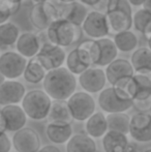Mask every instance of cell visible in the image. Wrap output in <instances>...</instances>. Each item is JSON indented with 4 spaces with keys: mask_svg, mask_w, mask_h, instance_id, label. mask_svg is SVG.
<instances>
[{
    "mask_svg": "<svg viewBox=\"0 0 151 152\" xmlns=\"http://www.w3.org/2000/svg\"><path fill=\"white\" fill-rule=\"evenodd\" d=\"M42 86L52 99L67 100V98L76 92L77 79L66 67L60 66L47 72L42 81Z\"/></svg>",
    "mask_w": 151,
    "mask_h": 152,
    "instance_id": "6da1fadb",
    "label": "cell"
},
{
    "mask_svg": "<svg viewBox=\"0 0 151 152\" xmlns=\"http://www.w3.org/2000/svg\"><path fill=\"white\" fill-rule=\"evenodd\" d=\"M49 40L52 44L67 48L80 42L83 35L82 27L62 18L57 19L47 29Z\"/></svg>",
    "mask_w": 151,
    "mask_h": 152,
    "instance_id": "7a4b0ae2",
    "label": "cell"
},
{
    "mask_svg": "<svg viewBox=\"0 0 151 152\" xmlns=\"http://www.w3.org/2000/svg\"><path fill=\"white\" fill-rule=\"evenodd\" d=\"M52 98L44 90L34 89L26 92L22 99V108L27 117L32 120L46 119L50 111Z\"/></svg>",
    "mask_w": 151,
    "mask_h": 152,
    "instance_id": "3957f363",
    "label": "cell"
},
{
    "mask_svg": "<svg viewBox=\"0 0 151 152\" xmlns=\"http://www.w3.org/2000/svg\"><path fill=\"white\" fill-rule=\"evenodd\" d=\"M60 1H48L35 3L29 12V21L37 30H47L54 21L60 18Z\"/></svg>",
    "mask_w": 151,
    "mask_h": 152,
    "instance_id": "277c9868",
    "label": "cell"
},
{
    "mask_svg": "<svg viewBox=\"0 0 151 152\" xmlns=\"http://www.w3.org/2000/svg\"><path fill=\"white\" fill-rule=\"evenodd\" d=\"M71 115L77 121H86L96 109L94 98L86 91H76L67 98Z\"/></svg>",
    "mask_w": 151,
    "mask_h": 152,
    "instance_id": "5b68a950",
    "label": "cell"
},
{
    "mask_svg": "<svg viewBox=\"0 0 151 152\" xmlns=\"http://www.w3.org/2000/svg\"><path fill=\"white\" fill-rule=\"evenodd\" d=\"M108 23L110 30L114 33L125 30H131L133 27V12L131 4L127 0H120L119 4L114 10L108 12L107 14Z\"/></svg>",
    "mask_w": 151,
    "mask_h": 152,
    "instance_id": "8992f818",
    "label": "cell"
},
{
    "mask_svg": "<svg viewBox=\"0 0 151 152\" xmlns=\"http://www.w3.org/2000/svg\"><path fill=\"white\" fill-rule=\"evenodd\" d=\"M81 27L83 32L93 39L107 37L111 32L107 15L95 10L88 12Z\"/></svg>",
    "mask_w": 151,
    "mask_h": 152,
    "instance_id": "52a82bcc",
    "label": "cell"
},
{
    "mask_svg": "<svg viewBox=\"0 0 151 152\" xmlns=\"http://www.w3.org/2000/svg\"><path fill=\"white\" fill-rule=\"evenodd\" d=\"M27 58L18 52H4L0 55V72L7 80H15L23 76Z\"/></svg>",
    "mask_w": 151,
    "mask_h": 152,
    "instance_id": "ba28073f",
    "label": "cell"
},
{
    "mask_svg": "<svg viewBox=\"0 0 151 152\" xmlns=\"http://www.w3.org/2000/svg\"><path fill=\"white\" fill-rule=\"evenodd\" d=\"M35 57L42 63L44 69L49 72L63 65L66 59V53L62 47L52 42H47L40 47V50Z\"/></svg>",
    "mask_w": 151,
    "mask_h": 152,
    "instance_id": "9c48e42d",
    "label": "cell"
},
{
    "mask_svg": "<svg viewBox=\"0 0 151 152\" xmlns=\"http://www.w3.org/2000/svg\"><path fill=\"white\" fill-rule=\"evenodd\" d=\"M16 152H37L40 149L39 136L30 127H23L15 132L12 139Z\"/></svg>",
    "mask_w": 151,
    "mask_h": 152,
    "instance_id": "30bf717a",
    "label": "cell"
},
{
    "mask_svg": "<svg viewBox=\"0 0 151 152\" xmlns=\"http://www.w3.org/2000/svg\"><path fill=\"white\" fill-rule=\"evenodd\" d=\"M79 84L88 93H98L105 88L107 83L105 70L101 67H93L90 66L86 70L79 75Z\"/></svg>",
    "mask_w": 151,
    "mask_h": 152,
    "instance_id": "8fae6325",
    "label": "cell"
},
{
    "mask_svg": "<svg viewBox=\"0 0 151 152\" xmlns=\"http://www.w3.org/2000/svg\"><path fill=\"white\" fill-rule=\"evenodd\" d=\"M129 136L139 143H148L151 141V114L139 112L131 117Z\"/></svg>",
    "mask_w": 151,
    "mask_h": 152,
    "instance_id": "7c38bea8",
    "label": "cell"
},
{
    "mask_svg": "<svg viewBox=\"0 0 151 152\" xmlns=\"http://www.w3.org/2000/svg\"><path fill=\"white\" fill-rule=\"evenodd\" d=\"M98 106L104 112L119 113L126 112L133 108V100H124L119 98L113 90V87L104 88L97 97Z\"/></svg>",
    "mask_w": 151,
    "mask_h": 152,
    "instance_id": "4fadbf2b",
    "label": "cell"
},
{
    "mask_svg": "<svg viewBox=\"0 0 151 152\" xmlns=\"http://www.w3.org/2000/svg\"><path fill=\"white\" fill-rule=\"evenodd\" d=\"M26 93L24 85L15 80H5L0 86V104H18Z\"/></svg>",
    "mask_w": 151,
    "mask_h": 152,
    "instance_id": "5bb4252c",
    "label": "cell"
},
{
    "mask_svg": "<svg viewBox=\"0 0 151 152\" xmlns=\"http://www.w3.org/2000/svg\"><path fill=\"white\" fill-rule=\"evenodd\" d=\"M1 113L3 114L7 132H15L26 125L27 115L22 107L18 104L3 106L1 109Z\"/></svg>",
    "mask_w": 151,
    "mask_h": 152,
    "instance_id": "9a60e30c",
    "label": "cell"
},
{
    "mask_svg": "<svg viewBox=\"0 0 151 152\" xmlns=\"http://www.w3.org/2000/svg\"><path fill=\"white\" fill-rule=\"evenodd\" d=\"M60 18L65 19L73 24L82 26L85 18L88 15L86 5L80 1H73L69 3L60 2Z\"/></svg>",
    "mask_w": 151,
    "mask_h": 152,
    "instance_id": "2e32d148",
    "label": "cell"
},
{
    "mask_svg": "<svg viewBox=\"0 0 151 152\" xmlns=\"http://www.w3.org/2000/svg\"><path fill=\"white\" fill-rule=\"evenodd\" d=\"M46 119L48 123L58 124H71L75 120L71 115L67 100L62 99H53Z\"/></svg>",
    "mask_w": 151,
    "mask_h": 152,
    "instance_id": "e0dca14e",
    "label": "cell"
},
{
    "mask_svg": "<svg viewBox=\"0 0 151 152\" xmlns=\"http://www.w3.org/2000/svg\"><path fill=\"white\" fill-rule=\"evenodd\" d=\"M39 40L37 34L33 32H23L20 33L18 40L16 42V50L25 58L29 59L31 57L36 56L38 51L40 50Z\"/></svg>",
    "mask_w": 151,
    "mask_h": 152,
    "instance_id": "ac0fdd59",
    "label": "cell"
},
{
    "mask_svg": "<svg viewBox=\"0 0 151 152\" xmlns=\"http://www.w3.org/2000/svg\"><path fill=\"white\" fill-rule=\"evenodd\" d=\"M105 72L107 81L111 85H113L120 78L133 76L135 70H133L131 61L123 58H116L111 63L108 64Z\"/></svg>",
    "mask_w": 151,
    "mask_h": 152,
    "instance_id": "d6986e66",
    "label": "cell"
},
{
    "mask_svg": "<svg viewBox=\"0 0 151 152\" xmlns=\"http://www.w3.org/2000/svg\"><path fill=\"white\" fill-rule=\"evenodd\" d=\"M81 60L88 66L96 65L101 55V46L97 39H87L76 48Z\"/></svg>",
    "mask_w": 151,
    "mask_h": 152,
    "instance_id": "ffe728a7",
    "label": "cell"
},
{
    "mask_svg": "<svg viewBox=\"0 0 151 152\" xmlns=\"http://www.w3.org/2000/svg\"><path fill=\"white\" fill-rule=\"evenodd\" d=\"M129 143L127 134L114 130H108L101 140L105 152H124L129 146Z\"/></svg>",
    "mask_w": 151,
    "mask_h": 152,
    "instance_id": "44dd1931",
    "label": "cell"
},
{
    "mask_svg": "<svg viewBox=\"0 0 151 152\" xmlns=\"http://www.w3.org/2000/svg\"><path fill=\"white\" fill-rule=\"evenodd\" d=\"M66 152H96V143L87 134H76L66 142Z\"/></svg>",
    "mask_w": 151,
    "mask_h": 152,
    "instance_id": "7402d4cb",
    "label": "cell"
},
{
    "mask_svg": "<svg viewBox=\"0 0 151 152\" xmlns=\"http://www.w3.org/2000/svg\"><path fill=\"white\" fill-rule=\"evenodd\" d=\"M46 134L53 144H66L73 136V127L71 124L48 123L46 127Z\"/></svg>",
    "mask_w": 151,
    "mask_h": 152,
    "instance_id": "603a6c76",
    "label": "cell"
},
{
    "mask_svg": "<svg viewBox=\"0 0 151 152\" xmlns=\"http://www.w3.org/2000/svg\"><path fill=\"white\" fill-rule=\"evenodd\" d=\"M131 63L135 72L151 74V50L146 47L136 49L131 56Z\"/></svg>",
    "mask_w": 151,
    "mask_h": 152,
    "instance_id": "cb8c5ba5",
    "label": "cell"
},
{
    "mask_svg": "<svg viewBox=\"0 0 151 152\" xmlns=\"http://www.w3.org/2000/svg\"><path fill=\"white\" fill-rule=\"evenodd\" d=\"M85 130L87 134L92 138H103L108 132V123L105 114L101 112H94L85 123Z\"/></svg>",
    "mask_w": 151,
    "mask_h": 152,
    "instance_id": "d4e9b609",
    "label": "cell"
},
{
    "mask_svg": "<svg viewBox=\"0 0 151 152\" xmlns=\"http://www.w3.org/2000/svg\"><path fill=\"white\" fill-rule=\"evenodd\" d=\"M113 90L119 98L124 100H133L136 97L137 87L133 76L123 77L112 85Z\"/></svg>",
    "mask_w": 151,
    "mask_h": 152,
    "instance_id": "484cf974",
    "label": "cell"
},
{
    "mask_svg": "<svg viewBox=\"0 0 151 152\" xmlns=\"http://www.w3.org/2000/svg\"><path fill=\"white\" fill-rule=\"evenodd\" d=\"M46 74L47 70L34 56L29 58V60L27 61L26 67L23 72V77H24L25 81L30 84H38L44 81Z\"/></svg>",
    "mask_w": 151,
    "mask_h": 152,
    "instance_id": "4316f807",
    "label": "cell"
},
{
    "mask_svg": "<svg viewBox=\"0 0 151 152\" xmlns=\"http://www.w3.org/2000/svg\"><path fill=\"white\" fill-rule=\"evenodd\" d=\"M97 42L101 46V55H99V59L96 63V66L104 67L117 58L118 49H117L114 40L109 37L99 38L97 39Z\"/></svg>",
    "mask_w": 151,
    "mask_h": 152,
    "instance_id": "83f0119b",
    "label": "cell"
},
{
    "mask_svg": "<svg viewBox=\"0 0 151 152\" xmlns=\"http://www.w3.org/2000/svg\"><path fill=\"white\" fill-rule=\"evenodd\" d=\"M20 35V29L12 22H5L0 25V50H6L16 45Z\"/></svg>",
    "mask_w": 151,
    "mask_h": 152,
    "instance_id": "f1b7e54d",
    "label": "cell"
},
{
    "mask_svg": "<svg viewBox=\"0 0 151 152\" xmlns=\"http://www.w3.org/2000/svg\"><path fill=\"white\" fill-rule=\"evenodd\" d=\"M118 51L123 53H128L135 51L139 44L137 35L131 30H125L115 33L113 38Z\"/></svg>",
    "mask_w": 151,
    "mask_h": 152,
    "instance_id": "f546056e",
    "label": "cell"
},
{
    "mask_svg": "<svg viewBox=\"0 0 151 152\" xmlns=\"http://www.w3.org/2000/svg\"><path fill=\"white\" fill-rule=\"evenodd\" d=\"M106 118L108 123V130H114L124 134H127L129 132L131 117L126 113H109Z\"/></svg>",
    "mask_w": 151,
    "mask_h": 152,
    "instance_id": "4dcf8cb0",
    "label": "cell"
},
{
    "mask_svg": "<svg viewBox=\"0 0 151 152\" xmlns=\"http://www.w3.org/2000/svg\"><path fill=\"white\" fill-rule=\"evenodd\" d=\"M133 26L147 39L151 35V12L142 7L133 16Z\"/></svg>",
    "mask_w": 151,
    "mask_h": 152,
    "instance_id": "1f68e13d",
    "label": "cell"
},
{
    "mask_svg": "<svg viewBox=\"0 0 151 152\" xmlns=\"http://www.w3.org/2000/svg\"><path fill=\"white\" fill-rule=\"evenodd\" d=\"M133 79L137 87L136 97L137 99L146 98L151 95V76L147 74H133ZM133 98V99H135Z\"/></svg>",
    "mask_w": 151,
    "mask_h": 152,
    "instance_id": "d6a6232c",
    "label": "cell"
},
{
    "mask_svg": "<svg viewBox=\"0 0 151 152\" xmlns=\"http://www.w3.org/2000/svg\"><path fill=\"white\" fill-rule=\"evenodd\" d=\"M65 63H66L67 69L71 74L75 75V76H79L84 70H86L88 67H90V66H88L87 64H85L84 62L81 60L76 49H74L73 51H71L69 53V55L66 56V59H65Z\"/></svg>",
    "mask_w": 151,
    "mask_h": 152,
    "instance_id": "836d02e7",
    "label": "cell"
},
{
    "mask_svg": "<svg viewBox=\"0 0 151 152\" xmlns=\"http://www.w3.org/2000/svg\"><path fill=\"white\" fill-rule=\"evenodd\" d=\"M21 0H0V12L10 18L21 7Z\"/></svg>",
    "mask_w": 151,
    "mask_h": 152,
    "instance_id": "e575fe53",
    "label": "cell"
},
{
    "mask_svg": "<svg viewBox=\"0 0 151 152\" xmlns=\"http://www.w3.org/2000/svg\"><path fill=\"white\" fill-rule=\"evenodd\" d=\"M133 107L142 113H150L151 112V95L142 99H133Z\"/></svg>",
    "mask_w": 151,
    "mask_h": 152,
    "instance_id": "d590c367",
    "label": "cell"
},
{
    "mask_svg": "<svg viewBox=\"0 0 151 152\" xmlns=\"http://www.w3.org/2000/svg\"><path fill=\"white\" fill-rule=\"evenodd\" d=\"M119 2H120V0H99V2L93 8L95 10L107 14L108 12L114 10L119 4Z\"/></svg>",
    "mask_w": 151,
    "mask_h": 152,
    "instance_id": "8d00e7d4",
    "label": "cell"
},
{
    "mask_svg": "<svg viewBox=\"0 0 151 152\" xmlns=\"http://www.w3.org/2000/svg\"><path fill=\"white\" fill-rule=\"evenodd\" d=\"M12 143L5 132H0V152H9Z\"/></svg>",
    "mask_w": 151,
    "mask_h": 152,
    "instance_id": "74e56055",
    "label": "cell"
},
{
    "mask_svg": "<svg viewBox=\"0 0 151 152\" xmlns=\"http://www.w3.org/2000/svg\"><path fill=\"white\" fill-rule=\"evenodd\" d=\"M37 152H61V150L54 145H46L42 148H40Z\"/></svg>",
    "mask_w": 151,
    "mask_h": 152,
    "instance_id": "f35d334b",
    "label": "cell"
},
{
    "mask_svg": "<svg viewBox=\"0 0 151 152\" xmlns=\"http://www.w3.org/2000/svg\"><path fill=\"white\" fill-rule=\"evenodd\" d=\"M80 2H82L83 4H85V5H87V6L94 7V6L99 2V0H80Z\"/></svg>",
    "mask_w": 151,
    "mask_h": 152,
    "instance_id": "ab89813d",
    "label": "cell"
},
{
    "mask_svg": "<svg viewBox=\"0 0 151 152\" xmlns=\"http://www.w3.org/2000/svg\"><path fill=\"white\" fill-rule=\"evenodd\" d=\"M0 132H6L5 120H4L3 114L1 113V110H0Z\"/></svg>",
    "mask_w": 151,
    "mask_h": 152,
    "instance_id": "60d3db41",
    "label": "cell"
},
{
    "mask_svg": "<svg viewBox=\"0 0 151 152\" xmlns=\"http://www.w3.org/2000/svg\"><path fill=\"white\" fill-rule=\"evenodd\" d=\"M127 2L131 6H142L144 2H145V0H127Z\"/></svg>",
    "mask_w": 151,
    "mask_h": 152,
    "instance_id": "b9f144b4",
    "label": "cell"
},
{
    "mask_svg": "<svg viewBox=\"0 0 151 152\" xmlns=\"http://www.w3.org/2000/svg\"><path fill=\"white\" fill-rule=\"evenodd\" d=\"M142 7L145 8V10H147L148 12H151V0H145V2L143 3Z\"/></svg>",
    "mask_w": 151,
    "mask_h": 152,
    "instance_id": "7bdbcfd3",
    "label": "cell"
},
{
    "mask_svg": "<svg viewBox=\"0 0 151 152\" xmlns=\"http://www.w3.org/2000/svg\"><path fill=\"white\" fill-rule=\"evenodd\" d=\"M124 152H138V149L135 145L131 144V143H129V146L127 147V149Z\"/></svg>",
    "mask_w": 151,
    "mask_h": 152,
    "instance_id": "ee69618b",
    "label": "cell"
},
{
    "mask_svg": "<svg viewBox=\"0 0 151 152\" xmlns=\"http://www.w3.org/2000/svg\"><path fill=\"white\" fill-rule=\"evenodd\" d=\"M8 19H9L8 17L4 16L3 14H1V12H0V25L3 24V23H5V22H7Z\"/></svg>",
    "mask_w": 151,
    "mask_h": 152,
    "instance_id": "f6af8a7d",
    "label": "cell"
},
{
    "mask_svg": "<svg viewBox=\"0 0 151 152\" xmlns=\"http://www.w3.org/2000/svg\"><path fill=\"white\" fill-rule=\"evenodd\" d=\"M5 80H6L5 77H4L3 75L1 74V72H0V86H1V84H2V83H3Z\"/></svg>",
    "mask_w": 151,
    "mask_h": 152,
    "instance_id": "bcb514c9",
    "label": "cell"
},
{
    "mask_svg": "<svg viewBox=\"0 0 151 152\" xmlns=\"http://www.w3.org/2000/svg\"><path fill=\"white\" fill-rule=\"evenodd\" d=\"M147 44H148V48L151 50V35L147 38Z\"/></svg>",
    "mask_w": 151,
    "mask_h": 152,
    "instance_id": "7dc6e473",
    "label": "cell"
},
{
    "mask_svg": "<svg viewBox=\"0 0 151 152\" xmlns=\"http://www.w3.org/2000/svg\"><path fill=\"white\" fill-rule=\"evenodd\" d=\"M60 2H63V3H69V2H73V1H76V0H58Z\"/></svg>",
    "mask_w": 151,
    "mask_h": 152,
    "instance_id": "c3c4849f",
    "label": "cell"
},
{
    "mask_svg": "<svg viewBox=\"0 0 151 152\" xmlns=\"http://www.w3.org/2000/svg\"><path fill=\"white\" fill-rule=\"evenodd\" d=\"M33 1L34 3H40V2H44V1H48V0H31Z\"/></svg>",
    "mask_w": 151,
    "mask_h": 152,
    "instance_id": "681fc988",
    "label": "cell"
},
{
    "mask_svg": "<svg viewBox=\"0 0 151 152\" xmlns=\"http://www.w3.org/2000/svg\"><path fill=\"white\" fill-rule=\"evenodd\" d=\"M144 152H151V149H147V150H145Z\"/></svg>",
    "mask_w": 151,
    "mask_h": 152,
    "instance_id": "f907efd6",
    "label": "cell"
},
{
    "mask_svg": "<svg viewBox=\"0 0 151 152\" xmlns=\"http://www.w3.org/2000/svg\"><path fill=\"white\" fill-rule=\"evenodd\" d=\"M21 1H23V0H21Z\"/></svg>",
    "mask_w": 151,
    "mask_h": 152,
    "instance_id": "816d5d0a",
    "label": "cell"
},
{
    "mask_svg": "<svg viewBox=\"0 0 151 152\" xmlns=\"http://www.w3.org/2000/svg\"><path fill=\"white\" fill-rule=\"evenodd\" d=\"M150 76H151V74H150Z\"/></svg>",
    "mask_w": 151,
    "mask_h": 152,
    "instance_id": "f5cc1de1",
    "label": "cell"
},
{
    "mask_svg": "<svg viewBox=\"0 0 151 152\" xmlns=\"http://www.w3.org/2000/svg\"><path fill=\"white\" fill-rule=\"evenodd\" d=\"M150 114H151V113H150Z\"/></svg>",
    "mask_w": 151,
    "mask_h": 152,
    "instance_id": "db71d44e",
    "label": "cell"
}]
</instances>
